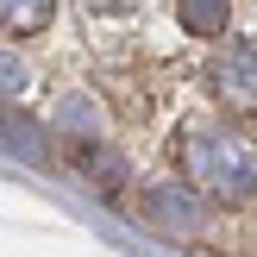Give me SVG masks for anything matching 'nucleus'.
<instances>
[{
    "label": "nucleus",
    "mask_w": 257,
    "mask_h": 257,
    "mask_svg": "<svg viewBox=\"0 0 257 257\" xmlns=\"http://www.w3.org/2000/svg\"><path fill=\"white\" fill-rule=\"evenodd\" d=\"M182 170L195 182V195L207 201H257V138H245L238 125L213 119V125H195L182 138Z\"/></svg>",
    "instance_id": "obj_1"
},
{
    "label": "nucleus",
    "mask_w": 257,
    "mask_h": 257,
    "mask_svg": "<svg viewBox=\"0 0 257 257\" xmlns=\"http://www.w3.org/2000/svg\"><path fill=\"white\" fill-rule=\"evenodd\" d=\"M207 82L232 119H257V38H238L207 63Z\"/></svg>",
    "instance_id": "obj_2"
},
{
    "label": "nucleus",
    "mask_w": 257,
    "mask_h": 257,
    "mask_svg": "<svg viewBox=\"0 0 257 257\" xmlns=\"http://www.w3.org/2000/svg\"><path fill=\"white\" fill-rule=\"evenodd\" d=\"M138 213H145V226L163 232V238H201V232H207V201H201L188 182H157V188H145Z\"/></svg>",
    "instance_id": "obj_3"
},
{
    "label": "nucleus",
    "mask_w": 257,
    "mask_h": 257,
    "mask_svg": "<svg viewBox=\"0 0 257 257\" xmlns=\"http://www.w3.org/2000/svg\"><path fill=\"white\" fill-rule=\"evenodd\" d=\"M0 145H13L19 157H32V163H44V157H50L44 125H32V113H13V107H0Z\"/></svg>",
    "instance_id": "obj_4"
},
{
    "label": "nucleus",
    "mask_w": 257,
    "mask_h": 257,
    "mask_svg": "<svg viewBox=\"0 0 257 257\" xmlns=\"http://www.w3.org/2000/svg\"><path fill=\"white\" fill-rule=\"evenodd\" d=\"M57 0H0V38H25V32H44Z\"/></svg>",
    "instance_id": "obj_5"
},
{
    "label": "nucleus",
    "mask_w": 257,
    "mask_h": 257,
    "mask_svg": "<svg viewBox=\"0 0 257 257\" xmlns=\"http://www.w3.org/2000/svg\"><path fill=\"white\" fill-rule=\"evenodd\" d=\"M176 19H182V32H195V38H220L226 19H232V0H182Z\"/></svg>",
    "instance_id": "obj_6"
},
{
    "label": "nucleus",
    "mask_w": 257,
    "mask_h": 257,
    "mask_svg": "<svg viewBox=\"0 0 257 257\" xmlns=\"http://www.w3.org/2000/svg\"><path fill=\"white\" fill-rule=\"evenodd\" d=\"M57 125H63V132H75V138H100V107H94V100H82V94H69V100L57 107Z\"/></svg>",
    "instance_id": "obj_7"
},
{
    "label": "nucleus",
    "mask_w": 257,
    "mask_h": 257,
    "mask_svg": "<svg viewBox=\"0 0 257 257\" xmlns=\"http://www.w3.org/2000/svg\"><path fill=\"white\" fill-rule=\"evenodd\" d=\"M32 88V69H25V57H13V50H0V107H13V100Z\"/></svg>",
    "instance_id": "obj_8"
}]
</instances>
